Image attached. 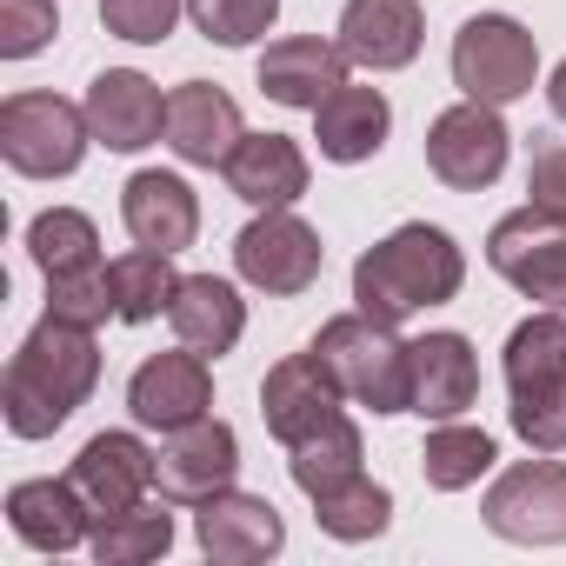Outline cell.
I'll return each mask as SVG.
<instances>
[{
  "label": "cell",
  "mask_w": 566,
  "mask_h": 566,
  "mask_svg": "<svg viewBox=\"0 0 566 566\" xmlns=\"http://www.w3.org/2000/svg\"><path fill=\"white\" fill-rule=\"evenodd\" d=\"M101 387V340L94 327H74L61 314H41L28 327V340L8 360L0 380V420L14 440H48L61 433Z\"/></svg>",
  "instance_id": "6da1fadb"
},
{
  "label": "cell",
  "mask_w": 566,
  "mask_h": 566,
  "mask_svg": "<svg viewBox=\"0 0 566 566\" xmlns=\"http://www.w3.org/2000/svg\"><path fill=\"white\" fill-rule=\"evenodd\" d=\"M460 287H467V253L433 220H407L354 260V307L387 327L460 301Z\"/></svg>",
  "instance_id": "7a4b0ae2"
},
{
  "label": "cell",
  "mask_w": 566,
  "mask_h": 566,
  "mask_svg": "<svg viewBox=\"0 0 566 566\" xmlns=\"http://www.w3.org/2000/svg\"><path fill=\"white\" fill-rule=\"evenodd\" d=\"M314 354L327 360V374L340 380V394L354 407H367L380 420L407 413V400H413V340H400V327L354 307V314L321 321Z\"/></svg>",
  "instance_id": "3957f363"
},
{
  "label": "cell",
  "mask_w": 566,
  "mask_h": 566,
  "mask_svg": "<svg viewBox=\"0 0 566 566\" xmlns=\"http://www.w3.org/2000/svg\"><path fill=\"white\" fill-rule=\"evenodd\" d=\"M94 147L87 107L61 101V94H8L0 101V160H8L21 180H67L81 174Z\"/></svg>",
  "instance_id": "277c9868"
},
{
  "label": "cell",
  "mask_w": 566,
  "mask_h": 566,
  "mask_svg": "<svg viewBox=\"0 0 566 566\" xmlns=\"http://www.w3.org/2000/svg\"><path fill=\"white\" fill-rule=\"evenodd\" d=\"M453 87L486 107H513L539 87V41L513 14H473L453 34Z\"/></svg>",
  "instance_id": "5b68a950"
},
{
  "label": "cell",
  "mask_w": 566,
  "mask_h": 566,
  "mask_svg": "<svg viewBox=\"0 0 566 566\" xmlns=\"http://www.w3.org/2000/svg\"><path fill=\"white\" fill-rule=\"evenodd\" d=\"M327 266V247H321V227H307L294 207H260L240 233H233V273L240 287L266 294V301H294L307 294Z\"/></svg>",
  "instance_id": "8992f818"
},
{
  "label": "cell",
  "mask_w": 566,
  "mask_h": 566,
  "mask_svg": "<svg viewBox=\"0 0 566 566\" xmlns=\"http://www.w3.org/2000/svg\"><path fill=\"white\" fill-rule=\"evenodd\" d=\"M480 520L506 546H566V460L539 453V460L506 467L486 486Z\"/></svg>",
  "instance_id": "52a82bcc"
},
{
  "label": "cell",
  "mask_w": 566,
  "mask_h": 566,
  "mask_svg": "<svg viewBox=\"0 0 566 566\" xmlns=\"http://www.w3.org/2000/svg\"><path fill=\"white\" fill-rule=\"evenodd\" d=\"M486 266L506 280L513 294L566 314V220H553L539 207L500 213L493 233H486Z\"/></svg>",
  "instance_id": "ba28073f"
},
{
  "label": "cell",
  "mask_w": 566,
  "mask_h": 566,
  "mask_svg": "<svg viewBox=\"0 0 566 566\" xmlns=\"http://www.w3.org/2000/svg\"><path fill=\"white\" fill-rule=\"evenodd\" d=\"M506 154H513V134L500 120V107L486 101H453L447 114H433L427 127V174L453 193H480L506 174Z\"/></svg>",
  "instance_id": "9c48e42d"
},
{
  "label": "cell",
  "mask_w": 566,
  "mask_h": 566,
  "mask_svg": "<svg viewBox=\"0 0 566 566\" xmlns=\"http://www.w3.org/2000/svg\"><path fill=\"white\" fill-rule=\"evenodd\" d=\"M127 413H134V427H147V433H180V427L207 420V413H213V360L193 354V347L147 354V360L127 374Z\"/></svg>",
  "instance_id": "30bf717a"
},
{
  "label": "cell",
  "mask_w": 566,
  "mask_h": 566,
  "mask_svg": "<svg viewBox=\"0 0 566 566\" xmlns=\"http://www.w3.org/2000/svg\"><path fill=\"white\" fill-rule=\"evenodd\" d=\"M154 480H160V500H174V506H200V500L227 493L240 480V433L213 413L180 427V433H160Z\"/></svg>",
  "instance_id": "8fae6325"
},
{
  "label": "cell",
  "mask_w": 566,
  "mask_h": 566,
  "mask_svg": "<svg viewBox=\"0 0 566 566\" xmlns=\"http://www.w3.org/2000/svg\"><path fill=\"white\" fill-rule=\"evenodd\" d=\"M147 427H107L94 433L74 460H67V480L81 486V500L94 506V520H114L127 506H140L160 480H154V447L140 440Z\"/></svg>",
  "instance_id": "7c38bea8"
},
{
  "label": "cell",
  "mask_w": 566,
  "mask_h": 566,
  "mask_svg": "<svg viewBox=\"0 0 566 566\" xmlns=\"http://www.w3.org/2000/svg\"><path fill=\"white\" fill-rule=\"evenodd\" d=\"M87 127L94 147L107 154H147L154 140H167V94L160 81H147L140 67H107L87 81Z\"/></svg>",
  "instance_id": "4fadbf2b"
},
{
  "label": "cell",
  "mask_w": 566,
  "mask_h": 566,
  "mask_svg": "<svg viewBox=\"0 0 566 566\" xmlns=\"http://www.w3.org/2000/svg\"><path fill=\"white\" fill-rule=\"evenodd\" d=\"M193 546L207 559H220V566H260V559H273L287 546V520H280V506L266 493L227 486V493L193 506Z\"/></svg>",
  "instance_id": "5bb4252c"
},
{
  "label": "cell",
  "mask_w": 566,
  "mask_h": 566,
  "mask_svg": "<svg viewBox=\"0 0 566 566\" xmlns=\"http://www.w3.org/2000/svg\"><path fill=\"white\" fill-rule=\"evenodd\" d=\"M340 380L327 374V360L307 347V354H287V360H273L266 380H260V420L280 447H301L314 427H327L340 413Z\"/></svg>",
  "instance_id": "9a60e30c"
},
{
  "label": "cell",
  "mask_w": 566,
  "mask_h": 566,
  "mask_svg": "<svg viewBox=\"0 0 566 566\" xmlns=\"http://www.w3.org/2000/svg\"><path fill=\"white\" fill-rule=\"evenodd\" d=\"M120 227H127L134 247L187 253L200 240V193L180 174H167V167H140L120 187Z\"/></svg>",
  "instance_id": "2e32d148"
},
{
  "label": "cell",
  "mask_w": 566,
  "mask_h": 566,
  "mask_svg": "<svg viewBox=\"0 0 566 566\" xmlns=\"http://www.w3.org/2000/svg\"><path fill=\"white\" fill-rule=\"evenodd\" d=\"M347 67H354V61H347L340 41H321V34H280V41H266L253 81H260V94H266L273 107H301V114H314V107L347 81Z\"/></svg>",
  "instance_id": "e0dca14e"
},
{
  "label": "cell",
  "mask_w": 566,
  "mask_h": 566,
  "mask_svg": "<svg viewBox=\"0 0 566 566\" xmlns=\"http://www.w3.org/2000/svg\"><path fill=\"white\" fill-rule=\"evenodd\" d=\"M334 34H340V48H347L354 67L400 74L427 48V14H420V0H347Z\"/></svg>",
  "instance_id": "ac0fdd59"
},
{
  "label": "cell",
  "mask_w": 566,
  "mask_h": 566,
  "mask_svg": "<svg viewBox=\"0 0 566 566\" xmlns=\"http://www.w3.org/2000/svg\"><path fill=\"white\" fill-rule=\"evenodd\" d=\"M220 174H227V193L247 200L253 213L260 207H294L314 187V160L294 134H240V147L227 154Z\"/></svg>",
  "instance_id": "d6986e66"
},
{
  "label": "cell",
  "mask_w": 566,
  "mask_h": 566,
  "mask_svg": "<svg viewBox=\"0 0 566 566\" xmlns=\"http://www.w3.org/2000/svg\"><path fill=\"white\" fill-rule=\"evenodd\" d=\"M240 101L213 81H180L167 94V147L180 167H227V154L240 147Z\"/></svg>",
  "instance_id": "ffe728a7"
},
{
  "label": "cell",
  "mask_w": 566,
  "mask_h": 566,
  "mask_svg": "<svg viewBox=\"0 0 566 566\" xmlns=\"http://www.w3.org/2000/svg\"><path fill=\"white\" fill-rule=\"evenodd\" d=\"M473 400H480V354H473V340L453 334V327L420 334L413 340V400H407V413H420L433 427V420H467Z\"/></svg>",
  "instance_id": "44dd1931"
},
{
  "label": "cell",
  "mask_w": 566,
  "mask_h": 566,
  "mask_svg": "<svg viewBox=\"0 0 566 566\" xmlns=\"http://www.w3.org/2000/svg\"><path fill=\"white\" fill-rule=\"evenodd\" d=\"M8 526L28 553H74L94 539V506L81 500V486L61 480H14L8 486Z\"/></svg>",
  "instance_id": "7402d4cb"
},
{
  "label": "cell",
  "mask_w": 566,
  "mask_h": 566,
  "mask_svg": "<svg viewBox=\"0 0 566 566\" xmlns=\"http://www.w3.org/2000/svg\"><path fill=\"white\" fill-rule=\"evenodd\" d=\"M387 134H394V101H387L380 87L340 81V87L314 107V147H321V160H334V167L374 160V154L387 147Z\"/></svg>",
  "instance_id": "603a6c76"
},
{
  "label": "cell",
  "mask_w": 566,
  "mask_h": 566,
  "mask_svg": "<svg viewBox=\"0 0 566 566\" xmlns=\"http://www.w3.org/2000/svg\"><path fill=\"white\" fill-rule=\"evenodd\" d=\"M167 327H174L180 347L220 360V354H233L240 334H247V301H240L233 280H220V273H187L180 294H174V307H167Z\"/></svg>",
  "instance_id": "cb8c5ba5"
},
{
  "label": "cell",
  "mask_w": 566,
  "mask_h": 566,
  "mask_svg": "<svg viewBox=\"0 0 566 566\" xmlns=\"http://www.w3.org/2000/svg\"><path fill=\"white\" fill-rule=\"evenodd\" d=\"M493 467H500V440H493L486 427L433 420L427 440H420V473H427L433 493H467V486H480Z\"/></svg>",
  "instance_id": "d4e9b609"
},
{
  "label": "cell",
  "mask_w": 566,
  "mask_h": 566,
  "mask_svg": "<svg viewBox=\"0 0 566 566\" xmlns=\"http://www.w3.org/2000/svg\"><path fill=\"white\" fill-rule=\"evenodd\" d=\"M360 460H367V440H360V427H354L347 413H334V420H327V427H314L301 447H287V480H294L307 500H321V493L347 486L354 473H367Z\"/></svg>",
  "instance_id": "484cf974"
},
{
  "label": "cell",
  "mask_w": 566,
  "mask_h": 566,
  "mask_svg": "<svg viewBox=\"0 0 566 566\" xmlns=\"http://www.w3.org/2000/svg\"><path fill=\"white\" fill-rule=\"evenodd\" d=\"M500 374H506V394L559 387V380H566V314H559V307H539V314H526V321L506 334Z\"/></svg>",
  "instance_id": "4316f807"
},
{
  "label": "cell",
  "mask_w": 566,
  "mask_h": 566,
  "mask_svg": "<svg viewBox=\"0 0 566 566\" xmlns=\"http://www.w3.org/2000/svg\"><path fill=\"white\" fill-rule=\"evenodd\" d=\"M87 553H94L101 566H154V559L174 553V513L140 500V506H127V513H114V520H94Z\"/></svg>",
  "instance_id": "83f0119b"
},
{
  "label": "cell",
  "mask_w": 566,
  "mask_h": 566,
  "mask_svg": "<svg viewBox=\"0 0 566 566\" xmlns=\"http://www.w3.org/2000/svg\"><path fill=\"white\" fill-rule=\"evenodd\" d=\"M107 266H114V301H120L127 327L160 321L174 307V294H180V280H187V273H174V253H154V247H127Z\"/></svg>",
  "instance_id": "f1b7e54d"
},
{
  "label": "cell",
  "mask_w": 566,
  "mask_h": 566,
  "mask_svg": "<svg viewBox=\"0 0 566 566\" xmlns=\"http://www.w3.org/2000/svg\"><path fill=\"white\" fill-rule=\"evenodd\" d=\"M314 520H321L327 539H340V546H367V539H380V533L394 526V493H387L380 480L354 473L347 486H334V493L314 500Z\"/></svg>",
  "instance_id": "f546056e"
},
{
  "label": "cell",
  "mask_w": 566,
  "mask_h": 566,
  "mask_svg": "<svg viewBox=\"0 0 566 566\" xmlns=\"http://www.w3.org/2000/svg\"><path fill=\"white\" fill-rule=\"evenodd\" d=\"M28 253H34V266L48 280L54 273H74V266H94L101 260V227L81 207H41L28 220Z\"/></svg>",
  "instance_id": "4dcf8cb0"
},
{
  "label": "cell",
  "mask_w": 566,
  "mask_h": 566,
  "mask_svg": "<svg viewBox=\"0 0 566 566\" xmlns=\"http://www.w3.org/2000/svg\"><path fill=\"white\" fill-rule=\"evenodd\" d=\"M48 314H61V321H74V327H107V321H120V301H114V266L107 260H94V266H74V273H54L48 280Z\"/></svg>",
  "instance_id": "1f68e13d"
},
{
  "label": "cell",
  "mask_w": 566,
  "mask_h": 566,
  "mask_svg": "<svg viewBox=\"0 0 566 566\" xmlns=\"http://www.w3.org/2000/svg\"><path fill=\"white\" fill-rule=\"evenodd\" d=\"M187 21L200 28V41L213 48H253L273 34L280 0H187Z\"/></svg>",
  "instance_id": "d6a6232c"
},
{
  "label": "cell",
  "mask_w": 566,
  "mask_h": 566,
  "mask_svg": "<svg viewBox=\"0 0 566 566\" xmlns=\"http://www.w3.org/2000/svg\"><path fill=\"white\" fill-rule=\"evenodd\" d=\"M187 0H101V28L127 48H167Z\"/></svg>",
  "instance_id": "836d02e7"
},
{
  "label": "cell",
  "mask_w": 566,
  "mask_h": 566,
  "mask_svg": "<svg viewBox=\"0 0 566 566\" xmlns=\"http://www.w3.org/2000/svg\"><path fill=\"white\" fill-rule=\"evenodd\" d=\"M61 34V0H0V61H34Z\"/></svg>",
  "instance_id": "e575fe53"
},
{
  "label": "cell",
  "mask_w": 566,
  "mask_h": 566,
  "mask_svg": "<svg viewBox=\"0 0 566 566\" xmlns=\"http://www.w3.org/2000/svg\"><path fill=\"white\" fill-rule=\"evenodd\" d=\"M506 420L533 453H566V380L559 387H533V394H506Z\"/></svg>",
  "instance_id": "d590c367"
},
{
  "label": "cell",
  "mask_w": 566,
  "mask_h": 566,
  "mask_svg": "<svg viewBox=\"0 0 566 566\" xmlns=\"http://www.w3.org/2000/svg\"><path fill=\"white\" fill-rule=\"evenodd\" d=\"M526 207L566 220V147H539L526 167Z\"/></svg>",
  "instance_id": "8d00e7d4"
},
{
  "label": "cell",
  "mask_w": 566,
  "mask_h": 566,
  "mask_svg": "<svg viewBox=\"0 0 566 566\" xmlns=\"http://www.w3.org/2000/svg\"><path fill=\"white\" fill-rule=\"evenodd\" d=\"M546 107H553V120L566 127V61H559L553 74H546Z\"/></svg>",
  "instance_id": "74e56055"
}]
</instances>
